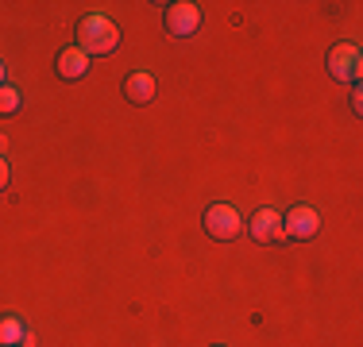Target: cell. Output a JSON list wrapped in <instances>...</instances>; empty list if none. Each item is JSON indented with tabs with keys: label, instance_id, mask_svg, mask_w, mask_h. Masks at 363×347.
<instances>
[{
	"label": "cell",
	"instance_id": "obj_1",
	"mask_svg": "<svg viewBox=\"0 0 363 347\" xmlns=\"http://www.w3.org/2000/svg\"><path fill=\"white\" fill-rule=\"evenodd\" d=\"M74 39H77V50H82V55H93V58H105V55H112V50L120 47L116 23H112L108 16H101V12L82 16Z\"/></svg>",
	"mask_w": 363,
	"mask_h": 347
},
{
	"label": "cell",
	"instance_id": "obj_2",
	"mask_svg": "<svg viewBox=\"0 0 363 347\" xmlns=\"http://www.w3.org/2000/svg\"><path fill=\"white\" fill-rule=\"evenodd\" d=\"M205 232H209L217 243H228L244 232V216L236 212L232 205H209L205 208Z\"/></svg>",
	"mask_w": 363,
	"mask_h": 347
},
{
	"label": "cell",
	"instance_id": "obj_3",
	"mask_svg": "<svg viewBox=\"0 0 363 347\" xmlns=\"http://www.w3.org/2000/svg\"><path fill=\"white\" fill-rule=\"evenodd\" d=\"M162 28H167V35H174V39H189V35L201 28V8L194 0H178V4H170L162 12Z\"/></svg>",
	"mask_w": 363,
	"mask_h": 347
},
{
	"label": "cell",
	"instance_id": "obj_4",
	"mask_svg": "<svg viewBox=\"0 0 363 347\" xmlns=\"http://www.w3.org/2000/svg\"><path fill=\"white\" fill-rule=\"evenodd\" d=\"M317 232H321V212L309 205H294L282 216V236H290V239H313Z\"/></svg>",
	"mask_w": 363,
	"mask_h": 347
},
{
	"label": "cell",
	"instance_id": "obj_5",
	"mask_svg": "<svg viewBox=\"0 0 363 347\" xmlns=\"http://www.w3.org/2000/svg\"><path fill=\"white\" fill-rule=\"evenodd\" d=\"M359 47L356 42H336L333 50H328V74L336 77V81H359Z\"/></svg>",
	"mask_w": 363,
	"mask_h": 347
},
{
	"label": "cell",
	"instance_id": "obj_6",
	"mask_svg": "<svg viewBox=\"0 0 363 347\" xmlns=\"http://www.w3.org/2000/svg\"><path fill=\"white\" fill-rule=\"evenodd\" d=\"M247 236L255 243H279L282 239V216L274 208H255L247 220Z\"/></svg>",
	"mask_w": 363,
	"mask_h": 347
},
{
	"label": "cell",
	"instance_id": "obj_7",
	"mask_svg": "<svg viewBox=\"0 0 363 347\" xmlns=\"http://www.w3.org/2000/svg\"><path fill=\"white\" fill-rule=\"evenodd\" d=\"M155 93H159V81H155V74H147V69H135V74L124 77V97L132 104H151Z\"/></svg>",
	"mask_w": 363,
	"mask_h": 347
},
{
	"label": "cell",
	"instance_id": "obj_8",
	"mask_svg": "<svg viewBox=\"0 0 363 347\" xmlns=\"http://www.w3.org/2000/svg\"><path fill=\"white\" fill-rule=\"evenodd\" d=\"M55 69H58L62 81H77V77H85V69H89V55H82L77 47H66V50H58Z\"/></svg>",
	"mask_w": 363,
	"mask_h": 347
},
{
	"label": "cell",
	"instance_id": "obj_9",
	"mask_svg": "<svg viewBox=\"0 0 363 347\" xmlns=\"http://www.w3.org/2000/svg\"><path fill=\"white\" fill-rule=\"evenodd\" d=\"M28 340V328L20 317H0V347H20Z\"/></svg>",
	"mask_w": 363,
	"mask_h": 347
},
{
	"label": "cell",
	"instance_id": "obj_10",
	"mask_svg": "<svg viewBox=\"0 0 363 347\" xmlns=\"http://www.w3.org/2000/svg\"><path fill=\"white\" fill-rule=\"evenodd\" d=\"M20 89L16 85H0V116H12V112H20Z\"/></svg>",
	"mask_w": 363,
	"mask_h": 347
},
{
	"label": "cell",
	"instance_id": "obj_11",
	"mask_svg": "<svg viewBox=\"0 0 363 347\" xmlns=\"http://www.w3.org/2000/svg\"><path fill=\"white\" fill-rule=\"evenodd\" d=\"M8 189V162H4V154H0V193Z\"/></svg>",
	"mask_w": 363,
	"mask_h": 347
},
{
	"label": "cell",
	"instance_id": "obj_12",
	"mask_svg": "<svg viewBox=\"0 0 363 347\" xmlns=\"http://www.w3.org/2000/svg\"><path fill=\"white\" fill-rule=\"evenodd\" d=\"M352 108H356V112L363 108V93H359V85H356V93H352Z\"/></svg>",
	"mask_w": 363,
	"mask_h": 347
},
{
	"label": "cell",
	"instance_id": "obj_13",
	"mask_svg": "<svg viewBox=\"0 0 363 347\" xmlns=\"http://www.w3.org/2000/svg\"><path fill=\"white\" fill-rule=\"evenodd\" d=\"M4 151H8V139H4V135H0V154H4Z\"/></svg>",
	"mask_w": 363,
	"mask_h": 347
},
{
	"label": "cell",
	"instance_id": "obj_14",
	"mask_svg": "<svg viewBox=\"0 0 363 347\" xmlns=\"http://www.w3.org/2000/svg\"><path fill=\"white\" fill-rule=\"evenodd\" d=\"M0 85H4V62H0Z\"/></svg>",
	"mask_w": 363,
	"mask_h": 347
},
{
	"label": "cell",
	"instance_id": "obj_15",
	"mask_svg": "<svg viewBox=\"0 0 363 347\" xmlns=\"http://www.w3.org/2000/svg\"><path fill=\"white\" fill-rule=\"evenodd\" d=\"M217 347H224V343H217Z\"/></svg>",
	"mask_w": 363,
	"mask_h": 347
}]
</instances>
